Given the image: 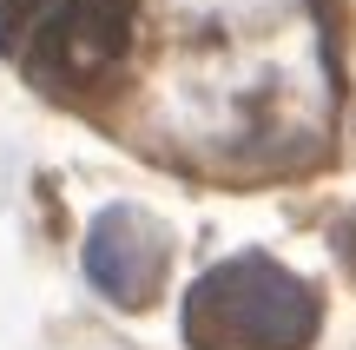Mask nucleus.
Masks as SVG:
<instances>
[{"mask_svg":"<svg viewBox=\"0 0 356 350\" xmlns=\"http://www.w3.org/2000/svg\"><path fill=\"white\" fill-rule=\"evenodd\" d=\"M317 324H323L317 291L264 251H238L185 291L191 350H310Z\"/></svg>","mask_w":356,"mask_h":350,"instance_id":"nucleus-1","label":"nucleus"},{"mask_svg":"<svg viewBox=\"0 0 356 350\" xmlns=\"http://www.w3.org/2000/svg\"><path fill=\"white\" fill-rule=\"evenodd\" d=\"M86 278L113 304H126V311L152 304L159 278H165V232H159V218H145L132 205H106L86 232Z\"/></svg>","mask_w":356,"mask_h":350,"instance_id":"nucleus-2","label":"nucleus"},{"mask_svg":"<svg viewBox=\"0 0 356 350\" xmlns=\"http://www.w3.org/2000/svg\"><path fill=\"white\" fill-rule=\"evenodd\" d=\"M139 0H60L53 20L40 26V73L60 79H92L113 73L132 47Z\"/></svg>","mask_w":356,"mask_h":350,"instance_id":"nucleus-3","label":"nucleus"},{"mask_svg":"<svg viewBox=\"0 0 356 350\" xmlns=\"http://www.w3.org/2000/svg\"><path fill=\"white\" fill-rule=\"evenodd\" d=\"M337 258H343L350 271H356V218H343V225H337Z\"/></svg>","mask_w":356,"mask_h":350,"instance_id":"nucleus-4","label":"nucleus"}]
</instances>
